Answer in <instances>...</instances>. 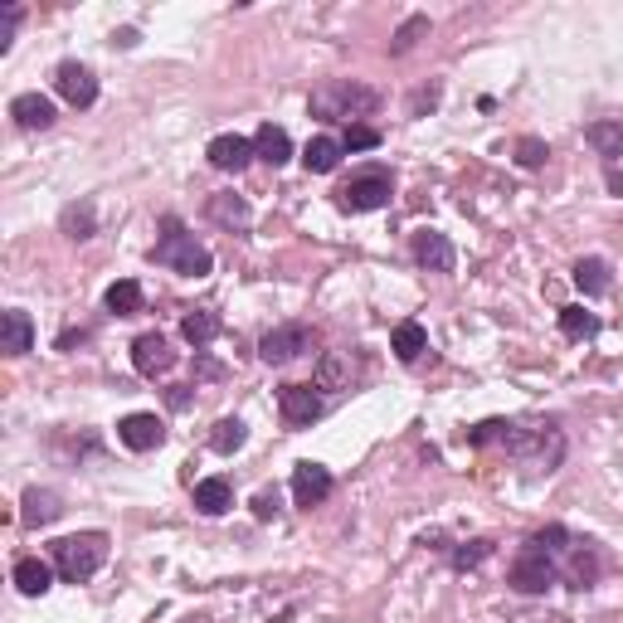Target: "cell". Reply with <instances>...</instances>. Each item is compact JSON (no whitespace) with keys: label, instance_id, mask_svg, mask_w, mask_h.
Wrapping results in <instances>:
<instances>
[{"label":"cell","instance_id":"32","mask_svg":"<svg viewBox=\"0 0 623 623\" xmlns=\"http://www.w3.org/2000/svg\"><path fill=\"white\" fill-rule=\"evenodd\" d=\"M487 555H492V541H468L463 550H453V565H458V570H473Z\"/></svg>","mask_w":623,"mask_h":623},{"label":"cell","instance_id":"29","mask_svg":"<svg viewBox=\"0 0 623 623\" xmlns=\"http://www.w3.org/2000/svg\"><path fill=\"white\" fill-rule=\"evenodd\" d=\"M210 215L220 224H229V229H244V224H249V205L234 200V195H215V200H210Z\"/></svg>","mask_w":623,"mask_h":623},{"label":"cell","instance_id":"34","mask_svg":"<svg viewBox=\"0 0 623 623\" xmlns=\"http://www.w3.org/2000/svg\"><path fill=\"white\" fill-rule=\"evenodd\" d=\"M64 229H69V239H88L93 234V215L88 210H64Z\"/></svg>","mask_w":623,"mask_h":623},{"label":"cell","instance_id":"23","mask_svg":"<svg viewBox=\"0 0 623 623\" xmlns=\"http://www.w3.org/2000/svg\"><path fill=\"white\" fill-rule=\"evenodd\" d=\"M585 142L599 151L609 166H614V161L623 156V122H589V127H585Z\"/></svg>","mask_w":623,"mask_h":623},{"label":"cell","instance_id":"10","mask_svg":"<svg viewBox=\"0 0 623 623\" xmlns=\"http://www.w3.org/2000/svg\"><path fill=\"white\" fill-rule=\"evenodd\" d=\"M117 439L127 443L132 453H151V448L166 443V424H161L156 414H127V419L117 424Z\"/></svg>","mask_w":623,"mask_h":623},{"label":"cell","instance_id":"28","mask_svg":"<svg viewBox=\"0 0 623 623\" xmlns=\"http://www.w3.org/2000/svg\"><path fill=\"white\" fill-rule=\"evenodd\" d=\"M560 331L570 336V341H585L599 331V317H589L585 307H560Z\"/></svg>","mask_w":623,"mask_h":623},{"label":"cell","instance_id":"15","mask_svg":"<svg viewBox=\"0 0 623 623\" xmlns=\"http://www.w3.org/2000/svg\"><path fill=\"white\" fill-rule=\"evenodd\" d=\"M10 117H15L25 132H49V127H54V103H49L44 93H20V98L10 103Z\"/></svg>","mask_w":623,"mask_h":623},{"label":"cell","instance_id":"33","mask_svg":"<svg viewBox=\"0 0 623 623\" xmlns=\"http://www.w3.org/2000/svg\"><path fill=\"white\" fill-rule=\"evenodd\" d=\"M594 575H599V560L589 555V550H575V565H570V580L585 589V585H594Z\"/></svg>","mask_w":623,"mask_h":623},{"label":"cell","instance_id":"20","mask_svg":"<svg viewBox=\"0 0 623 623\" xmlns=\"http://www.w3.org/2000/svg\"><path fill=\"white\" fill-rule=\"evenodd\" d=\"M341 142L336 137H312L307 147H302V166L312 171V176H327V171H336L341 166Z\"/></svg>","mask_w":623,"mask_h":623},{"label":"cell","instance_id":"25","mask_svg":"<svg viewBox=\"0 0 623 623\" xmlns=\"http://www.w3.org/2000/svg\"><path fill=\"white\" fill-rule=\"evenodd\" d=\"M181 336L195 346V351H205V346L220 336V317H215V312H205V307H195V312H185V317H181Z\"/></svg>","mask_w":623,"mask_h":623},{"label":"cell","instance_id":"16","mask_svg":"<svg viewBox=\"0 0 623 623\" xmlns=\"http://www.w3.org/2000/svg\"><path fill=\"white\" fill-rule=\"evenodd\" d=\"M254 156L258 161H268V166H288V161H293V137H288L283 127L263 122L254 132Z\"/></svg>","mask_w":623,"mask_h":623},{"label":"cell","instance_id":"31","mask_svg":"<svg viewBox=\"0 0 623 623\" xmlns=\"http://www.w3.org/2000/svg\"><path fill=\"white\" fill-rule=\"evenodd\" d=\"M341 147H346V151H370V147H380V132H375V127H366V122H356V127H346Z\"/></svg>","mask_w":623,"mask_h":623},{"label":"cell","instance_id":"14","mask_svg":"<svg viewBox=\"0 0 623 623\" xmlns=\"http://www.w3.org/2000/svg\"><path fill=\"white\" fill-rule=\"evenodd\" d=\"M30 346H35V322H30V312L10 307V312L0 317V351H5V356H25Z\"/></svg>","mask_w":623,"mask_h":623},{"label":"cell","instance_id":"1","mask_svg":"<svg viewBox=\"0 0 623 623\" xmlns=\"http://www.w3.org/2000/svg\"><path fill=\"white\" fill-rule=\"evenodd\" d=\"M312 117H322V122H346V127H356V117H370V112L380 108V93L366 88V83H351V78H336L327 88H317L312 93Z\"/></svg>","mask_w":623,"mask_h":623},{"label":"cell","instance_id":"4","mask_svg":"<svg viewBox=\"0 0 623 623\" xmlns=\"http://www.w3.org/2000/svg\"><path fill=\"white\" fill-rule=\"evenodd\" d=\"M390 195H395L390 171H361V176H351V181L336 190V205L351 210V215H366V210H385Z\"/></svg>","mask_w":623,"mask_h":623},{"label":"cell","instance_id":"30","mask_svg":"<svg viewBox=\"0 0 623 623\" xmlns=\"http://www.w3.org/2000/svg\"><path fill=\"white\" fill-rule=\"evenodd\" d=\"M546 156H550V147L541 142V137H521V142H516V161H521V166H531V171H536V166H546Z\"/></svg>","mask_w":623,"mask_h":623},{"label":"cell","instance_id":"22","mask_svg":"<svg viewBox=\"0 0 623 623\" xmlns=\"http://www.w3.org/2000/svg\"><path fill=\"white\" fill-rule=\"evenodd\" d=\"M317 390H351V351H327L317 361Z\"/></svg>","mask_w":623,"mask_h":623},{"label":"cell","instance_id":"5","mask_svg":"<svg viewBox=\"0 0 623 623\" xmlns=\"http://www.w3.org/2000/svg\"><path fill=\"white\" fill-rule=\"evenodd\" d=\"M507 580H512L516 594H546L550 585H555V565H550L546 550L526 546L521 555L512 560V570H507Z\"/></svg>","mask_w":623,"mask_h":623},{"label":"cell","instance_id":"26","mask_svg":"<svg viewBox=\"0 0 623 623\" xmlns=\"http://www.w3.org/2000/svg\"><path fill=\"white\" fill-rule=\"evenodd\" d=\"M103 302H108L112 317H137V312H142V283H137V278H122V283L108 288Z\"/></svg>","mask_w":623,"mask_h":623},{"label":"cell","instance_id":"2","mask_svg":"<svg viewBox=\"0 0 623 623\" xmlns=\"http://www.w3.org/2000/svg\"><path fill=\"white\" fill-rule=\"evenodd\" d=\"M108 560V536L103 531H78V536H64L54 541V570L69 580V585H83L103 570Z\"/></svg>","mask_w":623,"mask_h":623},{"label":"cell","instance_id":"12","mask_svg":"<svg viewBox=\"0 0 623 623\" xmlns=\"http://www.w3.org/2000/svg\"><path fill=\"white\" fill-rule=\"evenodd\" d=\"M414 258L429 273H453V244H448V234H439V229H419L414 234Z\"/></svg>","mask_w":623,"mask_h":623},{"label":"cell","instance_id":"3","mask_svg":"<svg viewBox=\"0 0 623 623\" xmlns=\"http://www.w3.org/2000/svg\"><path fill=\"white\" fill-rule=\"evenodd\" d=\"M161 229H166V234L156 239L151 258H156L161 268H176L181 278H205V273H210V249H205L195 234H185L181 220H166Z\"/></svg>","mask_w":623,"mask_h":623},{"label":"cell","instance_id":"21","mask_svg":"<svg viewBox=\"0 0 623 623\" xmlns=\"http://www.w3.org/2000/svg\"><path fill=\"white\" fill-rule=\"evenodd\" d=\"M390 351H395L400 361H419V356L429 351V331L419 327V322H395V331H390Z\"/></svg>","mask_w":623,"mask_h":623},{"label":"cell","instance_id":"35","mask_svg":"<svg viewBox=\"0 0 623 623\" xmlns=\"http://www.w3.org/2000/svg\"><path fill=\"white\" fill-rule=\"evenodd\" d=\"M424 30H429V20H424V15H414V20H409V25H404L400 35H395V54H404V49H409V44H414V39L424 35Z\"/></svg>","mask_w":623,"mask_h":623},{"label":"cell","instance_id":"19","mask_svg":"<svg viewBox=\"0 0 623 623\" xmlns=\"http://www.w3.org/2000/svg\"><path fill=\"white\" fill-rule=\"evenodd\" d=\"M49 585H54V565H44L39 555H25V560L15 565V589H20V594L39 599V594H49Z\"/></svg>","mask_w":623,"mask_h":623},{"label":"cell","instance_id":"37","mask_svg":"<svg viewBox=\"0 0 623 623\" xmlns=\"http://www.w3.org/2000/svg\"><path fill=\"white\" fill-rule=\"evenodd\" d=\"M15 25H20V5H5V20H0V54L10 49V39H15Z\"/></svg>","mask_w":623,"mask_h":623},{"label":"cell","instance_id":"9","mask_svg":"<svg viewBox=\"0 0 623 623\" xmlns=\"http://www.w3.org/2000/svg\"><path fill=\"white\" fill-rule=\"evenodd\" d=\"M132 366L142 370V375H166V370L176 366V351H171V341L161 331H147V336L132 341Z\"/></svg>","mask_w":623,"mask_h":623},{"label":"cell","instance_id":"17","mask_svg":"<svg viewBox=\"0 0 623 623\" xmlns=\"http://www.w3.org/2000/svg\"><path fill=\"white\" fill-rule=\"evenodd\" d=\"M20 521L25 526H49V521H59V512H64V502H59V492H49V487H30L25 497H20Z\"/></svg>","mask_w":623,"mask_h":623},{"label":"cell","instance_id":"27","mask_svg":"<svg viewBox=\"0 0 623 623\" xmlns=\"http://www.w3.org/2000/svg\"><path fill=\"white\" fill-rule=\"evenodd\" d=\"M244 439H249L244 419H220V424H215V434H210V448H215V453H239Z\"/></svg>","mask_w":623,"mask_h":623},{"label":"cell","instance_id":"7","mask_svg":"<svg viewBox=\"0 0 623 623\" xmlns=\"http://www.w3.org/2000/svg\"><path fill=\"white\" fill-rule=\"evenodd\" d=\"M54 88H59V98L74 103V108H93V103H98V78H93L88 64H74V59H64V64L54 69Z\"/></svg>","mask_w":623,"mask_h":623},{"label":"cell","instance_id":"24","mask_svg":"<svg viewBox=\"0 0 623 623\" xmlns=\"http://www.w3.org/2000/svg\"><path fill=\"white\" fill-rule=\"evenodd\" d=\"M570 278H575V288L585 297H599V293H609V263L604 258H580L575 268H570Z\"/></svg>","mask_w":623,"mask_h":623},{"label":"cell","instance_id":"13","mask_svg":"<svg viewBox=\"0 0 623 623\" xmlns=\"http://www.w3.org/2000/svg\"><path fill=\"white\" fill-rule=\"evenodd\" d=\"M205 156H210V166H220V171H244V166L254 161V142L239 137V132H224V137H215V142L205 147Z\"/></svg>","mask_w":623,"mask_h":623},{"label":"cell","instance_id":"6","mask_svg":"<svg viewBox=\"0 0 623 623\" xmlns=\"http://www.w3.org/2000/svg\"><path fill=\"white\" fill-rule=\"evenodd\" d=\"M307 346H312V331L302 327V322H288V327H273L258 341V356H263V366H288Z\"/></svg>","mask_w":623,"mask_h":623},{"label":"cell","instance_id":"39","mask_svg":"<svg viewBox=\"0 0 623 623\" xmlns=\"http://www.w3.org/2000/svg\"><path fill=\"white\" fill-rule=\"evenodd\" d=\"M609 190H614V195H623V171H619V166H609Z\"/></svg>","mask_w":623,"mask_h":623},{"label":"cell","instance_id":"8","mask_svg":"<svg viewBox=\"0 0 623 623\" xmlns=\"http://www.w3.org/2000/svg\"><path fill=\"white\" fill-rule=\"evenodd\" d=\"M278 409H283V419H288L293 429H307V424L322 419V395H317L312 385H283V390H278Z\"/></svg>","mask_w":623,"mask_h":623},{"label":"cell","instance_id":"38","mask_svg":"<svg viewBox=\"0 0 623 623\" xmlns=\"http://www.w3.org/2000/svg\"><path fill=\"white\" fill-rule=\"evenodd\" d=\"M254 516H258V521L278 516V497H273V492H258V497H254Z\"/></svg>","mask_w":623,"mask_h":623},{"label":"cell","instance_id":"18","mask_svg":"<svg viewBox=\"0 0 623 623\" xmlns=\"http://www.w3.org/2000/svg\"><path fill=\"white\" fill-rule=\"evenodd\" d=\"M190 497H195V507H200L205 516H224L229 507H234V487H229V477H200Z\"/></svg>","mask_w":623,"mask_h":623},{"label":"cell","instance_id":"36","mask_svg":"<svg viewBox=\"0 0 623 623\" xmlns=\"http://www.w3.org/2000/svg\"><path fill=\"white\" fill-rule=\"evenodd\" d=\"M565 541H570V536H565V526H546V531H536V536H531V546H536V550H560Z\"/></svg>","mask_w":623,"mask_h":623},{"label":"cell","instance_id":"11","mask_svg":"<svg viewBox=\"0 0 623 623\" xmlns=\"http://www.w3.org/2000/svg\"><path fill=\"white\" fill-rule=\"evenodd\" d=\"M331 473L322 468V463H297L293 468V497H297V507H322L331 497Z\"/></svg>","mask_w":623,"mask_h":623}]
</instances>
